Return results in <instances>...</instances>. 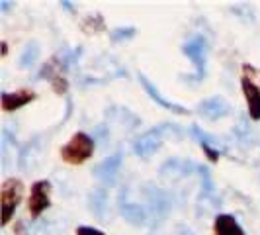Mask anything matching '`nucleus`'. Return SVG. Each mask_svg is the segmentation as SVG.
<instances>
[{"label":"nucleus","instance_id":"29","mask_svg":"<svg viewBox=\"0 0 260 235\" xmlns=\"http://www.w3.org/2000/svg\"><path fill=\"white\" fill-rule=\"evenodd\" d=\"M12 6H14V2H8V0H0V12H2V14L10 12V10H12Z\"/></svg>","mask_w":260,"mask_h":235},{"label":"nucleus","instance_id":"5","mask_svg":"<svg viewBox=\"0 0 260 235\" xmlns=\"http://www.w3.org/2000/svg\"><path fill=\"white\" fill-rule=\"evenodd\" d=\"M24 196V184L18 179H6L0 186V206H2V225H8L14 212L20 206Z\"/></svg>","mask_w":260,"mask_h":235},{"label":"nucleus","instance_id":"1","mask_svg":"<svg viewBox=\"0 0 260 235\" xmlns=\"http://www.w3.org/2000/svg\"><path fill=\"white\" fill-rule=\"evenodd\" d=\"M172 131H176L178 135L184 137V130L178 124H172V122H165V124H158L155 128L147 130L145 133H141L135 141H133V153L141 159H149L153 157L160 149V145L165 141L167 135H172Z\"/></svg>","mask_w":260,"mask_h":235},{"label":"nucleus","instance_id":"25","mask_svg":"<svg viewBox=\"0 0 260 235\" xmlns=\"http://www.w3.org/2000/svg\"><path fill=\"white\" fill-rule=\"evenodd\" d=\"M77 235H106V233L100 231V229H96V227H90V225H78Z\"/></svg>","mask_w":260,"mask_h":235},{"label":"nucleus","instance_id":"12","mask_svg":"<svg viewBox=\"0 0 260 235\" xmlns=\"http://www.w3.org/2000/svg\"><path fill=\"white\" fill-rule=\"evenodd\" d=\"M241 89H243L245 100H247L248 116L252 118L254 122H260V86L252 78L245 75L241 78Z\"/></svg>","mask_w":260,"mask_h":235},{"label":"nucleus","instance_id":"14","mask_svg":"<svg viewBox=\"0 0 260 235\" xmlns=\"http://www.w3.org/2000/svg\"><path fill=\"white\" fill-rule=\"evenodd\" d=\"M38 98L36 91L31 89H20L16 92H2V110L4 112H16L20 108H24L26 104L34 102Z\"/></svg>","mask_w":260,"mask_h":235},{"label":"nucleus","instance_id":"21","mask_svg":"<svg viewBox=\"0 0 260 235\" xmlns=\"http://www.w3.org/2000/svg\"><path fill=\"white\" fill-rule=\"evenodd\" d=\"M198 172L202 177V192L206 194H215V183L211 179V172L206 165H198Z\"/></svg>","mask_w":260,"mask_h":235},{"label":"nucleus","instance_id":"15","mask_svg":"<svg viewBox=\"0 0 260 235\" xmlns=\"http://www.w3.org/2000/svg\"><path fill=\"white\" fill-rule=\"evenodd\" d=\"M88 210L96 220H104L108 212V190L106 186H96L88 192Z\"/></svg>","mask_w":260,"mask_h":235},{"label":"nucleus","instance_id":"30","mask_svg":"<svg viewBox=\"0 0 260 235\" xmlns=\"http://www.w3.org/2000/svg\"><path fill=\"white\" fill-rule=\"evenodd\" d=\"M0 47H2V57H6V55H8V43H6V41H2V43H0Z\"/></svg>","mask_w":260,"mask_h":235},{"label":"nucleus","instance_id":"27","mask_svg":"<svg viewBox=\"0 0 260 235\" xmlns=\"http://www.w3.org/2000/svg\"><path fill=\"white\" fill-rule=\"evenodd\" d=\"M174 235H198L194 231V229H192V227H188V225H178V227H176V231H174Z\"/></svg>","mask_w":260,"mask_h":235},{"label":"nucleus","instance_id":"31","mask_svg":"<svg viewBox=\"0 0 260 235\" xmlns=\"http://www.w3.org/2000/svg\"><path fill=\"white\" fill-rule=\"evenodd\" d=\"M149 235H160V233H156V231H153V233H149Z\"/></svg>","mask_w":260,"mask_h":235},{"label":"nucleus","instance_id":"20","mask_svg":"<svg viewBox=\"0 0 260 235\" xmlns=\"http://www.w3.org/2000/svg\"><path fill=\"white\" fill-rule=\"evenodd\" d=\"M137 36V27L133 26H119V27H114L112 32H110V39L114 41V43H119V41H129Z\"/></svg>","mask_w":260,"mask_h":235},{"label":"nucleus","instance_id":"9","mask_svg":"<svg viewBox=\"0 0 260 235\" xmlns=\"http://www.w3.org/2000/svg\"><path fill=\"white\" fill-rule=\"evenodd\" d=\"M121 165H123V153H121V151H116V153L106 157L104 161H100V163L92 169V174H94L98 181H102L104 184H114L117 179V172L121 169Z\"/></svg>","mask_w":260,"mask_h":235},{"label":"nucleus","instance_id":"2","mask_svg":"<svg viewBox=\"0 0 260 235\" xmlns=\"http://www.w3.org/2000/svg\"><path fill=\"white\" fill-rule=\"evenodd\" d=\"M208 51L209 43L204 34H196L188 41H184L182 53L194 63L196 75H182L180 80H184V82H200V80L206 78V73H208Z\"/></svg>","mask_w":260,"mask_h":235},{"label":"nucleus","instance_id":"23","mask_svg":"<svg viewBox=\"0 0 260 235\" xmlns=\"http://www.w3.org/2000/svg\"><path fill=\"white\" fill-rule=\"evenodd\" d=\"M200 145H202V151L206 153V157H208L211 163H217V161H219V155H221L219 149H215V147L209 145L208 141H200Z\"/></svg>","mask_w":260,"mask_h":235},{"label":"nucleus","instance_id":"26","mask_svg":"<svg viewBox=\"0 0 260 235\" xmlns=\"http://www.w3.org/2000/svg\"><path fill=\"white\" fill-rule=\"evenodd\" d=\"M14 233L16 235H29V229L26 227V222L24 220H18L14 223Z\"/></svg>","mask_w":260,"mask_h":235},{"label":"nucleus","instance_id":"19","mask_svg":"<svg viewBox=\"0 0 260 235\" xmlns=\"http://www.w3.org/2000/svg\"><path fill=\"white\" fill-rule=\"evenodd\" d=\"M221 208V200L215 194H206V192H200L198 198V216H208L209 212H215V210Z\"/></svg>","mask_w":260,"mask_h":235},{"label":"nucleus","instance_id":"8","mask_svg":"<svg viewBox=\"0 0 260 235\" xmlns=\"http://www.w3.org/2000/svg\"><path fill=\"white\" fill-rule=\"evenodd\" d=\"M117 204H119V214H121V218L125 220L127 223L131 225H145V223L149 222V210L141 206L139 202H129L127 200V188H121L119 190V200H117Z\"/></svg>","mask_w":260,"mask_h":235},{"label":"nucleus","instance_id":"7","mask_svg":"<svg viewBox=\"0 0 260 235\" xmlns=\"http://www.w3.org/2000/svg\"><path fill=\"white\" fill-rule=\"evenodd\" d=\"M194 172H198V163L190 161V159H182V157H169L158 167V174L169 181H180Z\"/></svg>","mask_w":260,"mask_h":235},{"label":"nucleus","instance_id":"4","mask_svg":"<svg viewBox=\"0 0 260 235\" xmlns=\"http://www.w3.org/2000/svg\"><path fill=\"white\" fill-rule=\"evenodd\" d=\"M143 192L147 196V210H149V218L153 225H158L169 218L170 210H172V196L169 190L156 186V184H145Z\"/></svg>","mask_w":260,"mask_h":235},{"label":"nucleus","instance_id":"11","mask_svg":"<svg viewBox=\"0 0 260 235\" xmlns=\"http://www.w3.org/2000/svg\"><path fill=\"white\" fill-rule=\"evenodd\" d=\"M196 110H198L200 116L215 122V120H219V118L227 116V114L231 112V106H229V102H227L225 98H221V96H209V98L200 100Z\"/></svg>","mask_w":260,"mask_h":235},{"label":"nucleus","instance_id":"24","mask_svg":"<svg viewBox=\"0 0 260 235\" xmlns=\"http://www.w3.org/2000/svg\"><path fill=\"white\" fill-rule=\"evenodd\" d=\"M94 141H100V143H104L106 139L110 137V128H108V124H100V126H96L94 128Z\"/></svg>","mask_w":260,"mask_h":235},{"label":"nucleus","instance_id":"3","mask_svg":"<svg viewBox=\"0 0 260 235\" xmlns=\"http://www.w3.org/2000/svg\"><path fill=\"white\" fill-rule=\"evenodd\" d=\"M96 141L90 133L77 131L63 147H61V159L69 165H82L94 155Z\"/></svg>","mask_w":260,"mask_h":235},{"label":"nucleus","instance_id":"22","mask_svg":"<svg viewBox=\"0 0 260 235\" xmlns=\"http://www.w3.org/2000/svg\"><path fill=\"white\" fill-rule=\"evenodd\" d=\"M51 84H53V91L57 92V94H65L69 91V82H67V78L61 73L51 78Z\"/></svg>","mask_w":260,"mask_h":235},{"label":"nucleus","instance_id":"16","mask_svg":"<svg viewBox=\"0 0 260 235\" xmlns=\"http://www.w3.org/2000/svg\"><path fill=\"white\" fill-rule=\"evenodd\" d=\"M213 229L215 235H247L237 218L231 214H217L213 220Z\"/></svg>","mask_w":260,"mask_h":235},{"label":"nucleus","instance_id":"18","mask_svg":"<svg viewBox=\"0 0 260 235\" xmlns=\"http://www.w3.org/2000/svg\"><path fill=\"white\" fill-rule=\"evenodd\" d=\"M80 30L84 32V34H88V36H94V34H100V32H104L106 30V22H104V16L102 14H88L84 20H82V24H80Z\"/></svg>","mask_w":260,"mask_h":235},{"label":"nucleus","instance_id":"13","mask_svg":"<svg viewBox=\"0 0 260 235\" xmlns=\"http://www.w3.org/2000/svg\"><path fill=\"white\" fill-rule=\"evenodd\" d=\"M104 114L110 122H114L117 126L125 128L127 131L137 130L139 124H141V118H137L129 108H125V106H110V108H106Z\"/></svg>","mask_w":260,"mask_h":235},{"label":"nucleus","instance_id":"17","mask_svg":"<svg viewBox=\"0 0 260 235\" xmlns=\"http://www.w3.org/2000/svg\"><path fill=\"white\" fill-rule=\"evenodd\" d=\"M39 55H41V47H39L38 41H29L26 43V47L20 53V59H18V65L22 69H31V67L38 63Z\"/></svg>","mask_w":260,"mask_h":235},{"label":"nucleus","instance_id":"28","mask_svg":"<svg viewBox=\"0 0 260 235\" xmlns=\"http://www.w3.org/2000/svg\"><path fill=\"white\" fill-rule=\"evenodd\" d=\"M59 6H61L63 10H67L69 14H75V4H73V2H69V0H61V2H59Z\"/></svg>","mask_w":260,"mask_h":235},{"label":"nucleus","instance_id":"10","mask_svg":"<svg viewBox=\"0 0 260 235\" xmlns=\"http://www.w3.org/2000/svg\"><path fill=\"white\" fill-rule=\"evenodd\" d=\"M139 82H141V86H143V91L149 94V98L155 102V104H158L160 108H165V110H169V112H172V114H176V116H188L190 114V110L188 108H184V106L176 104V102H170L169 98H165L162 94H160V91L156 89L155 84L147 78V75H143V73H139Z\"/></svg>","mask_w":260,"mask_h":235},{"label":"nucleus","instance_id":"6","mask_svg":"<svg viewBox=\"0 0 260 235\" xmlns=\"http://www.w3.org/2000/svg\"><path fill=\"white\" fill-rule=\"evenodd\" d=\"M49 206H51V183L47 179L36 181L31 184V192L27 200V210L31 218H39Z\"/></svg>","mask_w":260,"mask_h":235}]
</instances>
